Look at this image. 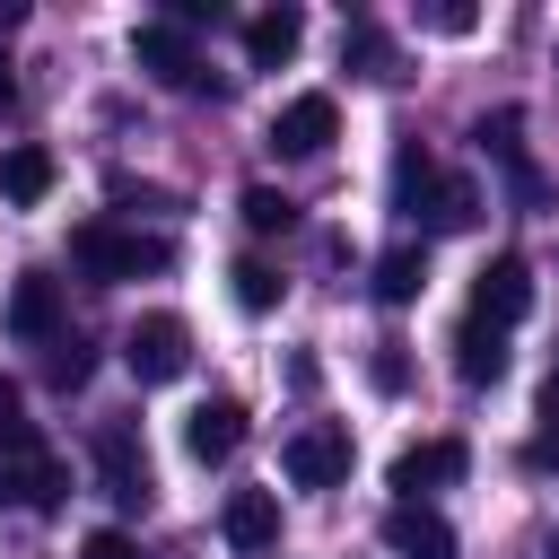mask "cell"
<instances>
[{"mask_svg":"<svg viewBox=\"0 0 559 559\" xmlns=\"http://www.w3.org/2000/svg\"><path fill=\"white\" fill-rule=\"evenodd\" d=\"M341 61H349L358 79H402V70H393V44H384L376 26H349V35H341Z\"/></svg>","mask_w":559,"mask_h":559,"instance_id":"obj_20","label":"cell"},{"mask_svg":"<svg viewBox=\"0 0 559 559\" xmlns=\"http://www.w3.org/2000/svg\"><path fill=\"white\" fill-rule=\"evenodd\" d=\"M218 533H227V550H236V559H262V550L280 542V498H271V489H227Z\"/></svg>","mask_w":559,"mask_h":559,"instance_id":"obj_11","label":"cell"},{"mask_svg":"<svg viewBox=\"0 0 559 559\" xmlns=\"http://www.w3.org/2000/svg\"><path fill=\"white\" fill-rule=\"evenodd\" d=\"M131 61H140L157 87H175V96H201V87H210V70H201V52H192V35H183L175 17H148V26L131 35Z\"/></svg>","mask_w":559,"mask_h":559,"instance_id":"obj_5","label":"cell"},{"mask_svg":"<svg viewBox=\"0 0 559 559\" xmlns=\"http://www.w3.org/2000/svg\"><path fill=\"white\" fill-rule=\"evenodd\" d=\"M44 192H52V148H35V140L0 148V201L9 210H35Z\"/></svg>","mask_w":559,"mask_h":559,"instance_id":"obj_16","label":"cell"},{"mask_svg":"<svg viewBox=\"0 0 559 559\" xmlns=\"http://www.w3.org/2000/svg\"><path fill=\"white\" fill-rule=\"evenodd\" d=\"M87 367H96V358H87V341H79V332H61V341H52V358H44V376H52V384H87Z\"/></svg>","mask_w":559,"mask_h":559,"instance_id":"obj_23","label":"cell"},{"mask_svg":"<svg viewBox=\"0 0 559 559\" xmlns=\"http://www.w3.org/2000/svg\"><path fill=\"white\" fill-rule=\"evenodd\" d=\"M297 44H306V9H262V17H245V61H253V70H280Z\"/></svg>","mask_w":559,"mask_h":559,"instance_id":"obj_15","label":"cell"},{"mask_svg":"<svg viewBox=\"0 0 559 559\" xmlns=\"http://www.w3.org/2000/svg\"><path fill=\"white\" fill-rule=\"evenodd\" d=\"M454 376L463 384H498L507 376V332H489V323H454Z\"/></svg>","mask_w":559,"mask_h":559,"instance_id":"obj_17","label":"cell"},{"mask_svg":"<svg viewBox=\"0 0 559 559\" xmlns=\"http://www.w3.org/2000/svg\"><path fill=\"white\" fill-rule=\"evenodd\" d=\"M280 463H288L297 489H341V480H349V428L314 419V428H297V437L280 445Z\"/></svg>","mask_w":559,"mask_h":559,"instance_id":"obj_6","label":"cell"},{"mask_svg":"<svg viewBox=\"0 0 559 559\" xmlns=\"http://www.w3.org/2000/svg\"><path fill=\"white\" fill-rule=\"evenodd\" d=\"M227 280H236V306H245V314H271V306L288 297V280H280V271H271L262 253H245V262H236Z\"/></svg>","mask_w":559,"mask_h":559,"instance_id":"obj_19","label":"cell"},{"mask_svg":"<svg viewBox=\"0 0 559 559\" xmlns=\"http://www.w3.org/2000/svg\"><path fill=\"white\" fill-rule=\"evenodd\" d=\"M9 332L17 341H61V280L52 271H17V288H9Z\"/></svg>","mask_w":559,"mask_h":559,"instance_id":"obj_13","label":"cell"},{"mask_svg":"<svg viewBox=\"0 0 559 559\" xmlns=\"http://www.w3.org/2000/svg\"><path fill=\"white\" fill-rule=\"evenodd\" d=\"M367 376H376L384 393H402V384H411V367H402V341H376V358H367Z\"/></svg>","mask_w":559,"mask_h":559,"instance_id":"obj_26","label":"cell"},{"mask_svg":"<svg viewBox=\"0 0 559 559\" xmlns=\"http://www.w3.org/2000/svg\"><path fill=\"white\" fill-rule=\"evenodd\" d=\"M79 559H140V542H131V533H114V524H105V533H87V550H79Z\"/></svg>","mask_w":559,"mask_h":559,"instance_id":"obj_28","label":"cell"},{"mask_svg":"<svg viewBox=\"0 0 559 559\" xmlns=\"http://www.w3.org/2000/svg\"><path fill=\"white\" fill-rule=\"evenodd\" d=\"M411 218L437 227V236H463V227H480V183L472 175H428V192L411 201Z\"/></svg>","mask_w":559,"mask_h":559,"instance_id":"obj_14","label":"cell"},{"mask_svg":"<svg viewBox=\"0 0 559 559\" xmlns=\"http://www.w3.org/2000/svg\"><path fill=\"white\" fill-rule=\"evenodd\" d=\"M341 140V105L332 96H288L280 114H271V148L280 157H323Z\"/></svg>","mask_w":559,"mask_h":559,"instance_id":"obj_9","label":"cell"},{"mask_svg":"<svg viewBox=\"0 0 559 559\" xmlns=\"http://www.w3.org/2000/svg\"><path fill=\"white\" fill-rule=\"evenodd\" d=\"M9 26H26V0H0V35H9Z\"/></svg>","mask_w":559,"mask_h":559,"instance_id":"obj_31","label":"cell"},{"mask_svg":"<svg viewBox=\"0 0 559 559\" xmlns=\"http://www.w3.org/2000/svg\"><path fill=\"white\" fill-rule=\"evenodd\" d=\"M122 367H131L140 384H175V376L192 367V323H183V314H140V323L122 332Z\"/></svg>","mask_w":559,"mask_h":559,"instance_id":"obj_3","label":"cell"},{"mask_svg":"<svg viewBox=\"0 0 559 559\" xmlns=\"http://www.w3.org/2000/svg\"><path fill=\"white\" fill-rule=\"evenodd\" d=\"M9 105H17V61L0 52V114H9Z\"/></svg>","mask_w":559,"mask_h":559,"instance_id":"obj_30","label":"cell"},{"mask_svg":"<svg viewBox=\"0 0 559 559\" xmlns=\"http://www.w3.org/2000/svg\"><path fill=\"white\" fill-rule=\"evenodd\" d=\"M17 428H26V419H17V384L0 376V437H17Z\"/></svg>","mask_w":559,"mask_h":559,"instance_id":"obj_29","label":"cell"},{"mask_svg":"<svg viewBox=\"0 0 559 559\" xmlns=\"http://www.w3.org/2000/svg\"><path fill=\"white\" fill-rule=\"evenodd\" d=\"M550 393H559V367H550Z\"/></svg>","mask_w":559,"mask_h":559,"instance_id":"obj_33","label":"cell"},{"mask_svg":"<svg viewBox=\"0 0 559 559\" xmlns=\"http://www.w3.org/2000/svg\"><path fill=\"white\" fill-rule=\"evenodd\" d=\"M463 472H472V445H463V437H419V445L393 454V498L419 507V489H445V480H463Z\"/></svg>","mask_w":559,"mask_h":559,"instance_id":"obj_7","label":"cell"},{"mask_svg":"<svg viewBox=\"0 0 559 559\" xmlns=\"http://www.w3.org/2000/svg\"><path fill=\"white\" fill-rule=\"evenodd\" d=\"M419 288H428V253H419V245H393V253L376 262V297H384V306H411Z\"/></svg>","mask_w":559,"mask_h":559,"instance_id":"obj_18","label":"cell"},{"mask_svg":"<svg viewBox=\"0 0 559 559\" xmlns=\"http://www.w3.org/2000/svg\"><path fill=\"white\" fill-rule=\"evenodd\" d=\"M542 559H559V533H550V542H542Z\"/></svg>","mask_w":559,"mask_h":559,"instance_id":"obj_32","label":"cell"},{"mask_svg":"<svg viewBox=\"0 0 559 559\" xmlns=\"http://www.w3.org/2000/svg\"><path fill=\"white\" fill-rule=\"evenodd\" d=\"M524 306H533V262H524V253H498V262L472 280V323L507 332V323H524Z\"/></svg>","mask_w":559,"mask_h":559,"instance_id":"obj_8","label":"cell"},{"mask_svg":"<svg viewBox=\"0 0 559 559\" xmlns=\"http://www.w3.org/2000/svg\"><path fill=\"white\" fill-rule=\"evenodd\" d=\"M428 26H437V35H472V26H480V9H463V0H437V9H428Z\"/></svg>","mask_w":559,"mask_h":559,"instance_id":"obj_27","label":"cell"},{"mask_svg":"<svg viewBox=\"0 0 559 559\" xmlns=\"http://www.w3.org/2000/svg\"><path fill=\"white\" fill-rule=\"evenodd\" d=\"M236 210H245V227H253V236H288V227H297V201H288V192H271V183H253Z\"/></svg>","mask_w":559,"mask_h":559,"instance_id":"obj_21","label":"cell"},{"mask_svg":"<svg viewBox=\"0 0 559 559\" xmlns=\"http://www.w3.org/2000/svg\"><path fill=\"white\" fill-rule=\"evenodd\" d=\"M70 262H79L96 288H114V280H148V271H166L175 245H166V236H140V227H105V218H87V227H70Z\"/></svg>","mask_w":559,"mask_h":559,"instance_id":"obj_1","label":"cell"},{"mask_svg":"<svg viewBox=\"0 0 559 559\" xmlns=\"http://www.w3.org/2000/svg\"><path fill=\"white\" fill-rule=\"evenodd\" d=\"M384 550H393V559H463L454 524H445L437 507H402V498H393V515H384Z\"/></svg>","mask_w":559,"mask_h":559,"instance_id":"obj_12","label":"cell"},{"mask_svg":"<svg viewBox=\"0 0 559 559\" xmlns=\"http://www.w3.org/2000/svg\"><path fill=\"white\" fill-rule=\"evenodd\" d=\"M114 210H175V192H157V183H131V175H114Z\"/></svg>","mask_w":559,"mask_h":559,"instance_id":"obj_25","label":"cell"},{"mask_svg":"<svg viewBox=\"0 0 559 559\" xmlns=\"http://www.w3.org/2000/svg\"><path fill=\"white\" fill-rule=\"evenodd\" d=\"M61 489H70V472H61V454H52L35 428L0 437V498H9V507H26V515H52V507H61Z\"/></svg>","mask_w":559,"mask_h":559,"instance_id":"obj_2","label":"cell"},{"mask_svg":"<svg viewBox=\"0 0 559 559\" xmlns=\"http://www.w3.org/2000/svg\"><path fill=\"white\" fill-rule=\"evenodd\" d=\"M236 445H245V402L236 393H210V402L183 411V454L192 463H227Z\"/></svg>","mask_w":559,"mask_h":559,"instance_id":"obj_10","label":"cell"},{"mask_svg":"<svg viewBox=\"0 0 559 559\" xmlns=\"http://www.w3.org/2000/svg\"><path fill=\"white\" fill-rule=\"evenodd\" d=\"M96 480H105V498H114L122 515H140V507H148V489H157V480H148V445H140V428H131V419H105V428H96Z\"/></svg>","mask_w":559,"mask_h":559,"instance_id":"obj_4","label":"cell"},{"mask_svg":"<svg viewBox=\"0 0 559 559\" xmlns=\"http://www.w3.org/2000/svg\"><path fill=\"white\" fill-rule=\"evenodd\" d=\"M524 463H533V472H559V393H542V428H533Z\"/></svg>","mask_w":559,"mask_h":559,"instance_id":"obj_24","label":"cell"},{"mask_svg":"<svg viewBox=\"0 0 559 559\" xmlns=\"http://www.w3.org/2000/svg\"><path fill=\"white\" fill-rule=\"evenodd\" d=\"M428 175H437V166H428V148H419V140H402V157H393V201L411 210V201L428 192Z\"/></svg>","mask_w":559,"mask_h":559,"instance_id":"obj_22","label":"cell"}]
</instances>
